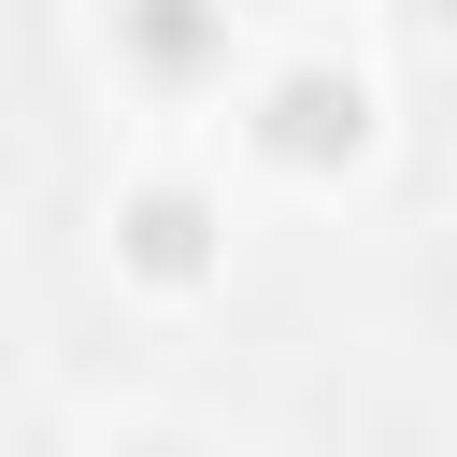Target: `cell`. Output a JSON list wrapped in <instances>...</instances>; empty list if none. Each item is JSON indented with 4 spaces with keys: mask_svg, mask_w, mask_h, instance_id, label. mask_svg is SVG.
Returning a JSON list of instances; mask_svg holds the SVG:
<instances>
[{
    "mask_svg": "<svg viewBox=\"0 0 457 457\" xmlns=\"http://www.w3.org/2000/svg\"><path fill=\"white\" fill-rule=\"evenodd\" d=\"M114 43L143 86H200L228 71V0H114Z\"/></svg>",
    "mask_w": 457,
    "mask_h": 457,
    "instance_id": "obj_2",
    "label": "cell"
},
{
    "mask_svg": "<svg viewBox=\"0 0 457 457\" xmlns=\"http://www.w3.org/2000/svg\"><path fill=\"white\" fill-rule=\"evenodd\" d=\"M114 243H129V271H157V286H200V271H214V214H200L186 186H143V200L114 214Z\"/></svg>",
    "mask_w": 457,
    "mask_h": 457,
    "instance_id": "obj_3",
    "label": "cell"
},
{
    "mask_svg": "<svg viewBox=\"0 0 457 457\" xmlns=\"http://www.w3.org/2000/svg\"><path fill=\"white\" fill-rule=\"evenodd\" d=\"M257 143H271L286 171H328V157H357V143H371V86H357V71H328V57H300V71H271V86H257Z\"/></svg>",
    "mask_w": 457,
    "mask_h": 457,
    "instance_id": "obj_1",
    "label": "cell"
}]
</instances>
